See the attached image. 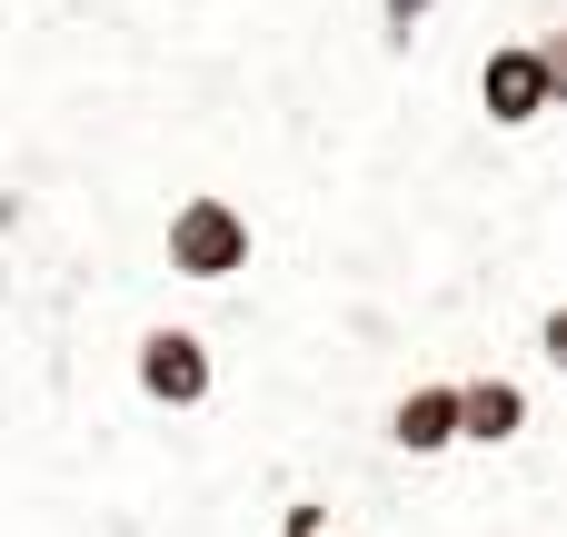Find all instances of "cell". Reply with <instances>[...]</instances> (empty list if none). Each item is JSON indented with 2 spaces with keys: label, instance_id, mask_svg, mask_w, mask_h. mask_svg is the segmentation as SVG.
Instances as JSON below:
<instances>
[{
  "label": "cell",
  "instance_id": "cell-5",
  "mask_svg": "<svg viewBox=\"0 0 567 537\" xmlns=\"http://www.w3.org/2000/svg\"><path fill=\"white\" fill-rule=\"evenodd\" d=\"M538 428V389L518 369H458V458H508Z\"/></svg>",
  "mask_w": 567,
  "mask_h": 537
},
{
  "label": "cell",
  "instance_id": "cell-2",
  "mask_svg": "<svg viewBox=\"0 0 567 537\" xmlns=\"http://www.w3.org/2000/svg\"><path fill=\"white\" fill-rule=\"evenodd\" d=\"M120 389L150 409V419H209L219 389H229V339L219 319H189V309H159L120 339Z\"/></svg>",
  "mask_w": 567,
  "mask_h": 537
},
{
  "label": "cell",
  "instance_id": "cell-1",
  "mask_svg": "<svg viewBox=\"0 0 567 537\" xmlns=\"http://www.w3.org/2000/svg\"><path fill=\"white\" fill-rule=\"evenodd\" d=\"M150 249H159V269H169L179 289L229 299V289H249V269H259V219H249L239 189L189 179V189H169V209L150 219Z\"/></svg>",
  "mask_w": 567,
  "mask_h": 537
},
{
  "label": "cell",
  "instance_id": "cell-6",
  "mask_svg": "<svg viewBox=\"0 0 567 537\" xmlns=\"http://www.w3.org/2000/svg\"><path fill=\"white\" fill-rule=\"evenodd\" d=\"M329 537H339V528H329Z\"/></svg>",
  "mask_w": 567,
  "mask_h": 537
},
{
  "label": "cell",
  "instance_id": "cell-3",
  "mask_svg": "<svg viewBox=\"0 0 567 537\" xmlns=\"http://www.w3.org/2000/svg\"><path fill=\"white\" fill-rule=\"evenodd\" d=\"M468 110L518 140V130H548L567 110V40L558 30H498L468 50Z\"/></svg>",
  "mask_w": 567,
  "mask_h": 537
},
{
  "label": "cell",
  "instance_id": "cell-4",
  "mask_svg": "<svg viewBox=\"0 0 567 537\" xmlns=\"http://www.w3.org/2000/svg\"><path fill=\"white\" fill-rule=\"evenodd\" d=\"M379 448L409 468H449L458 458V369H409L379 399Z\"/></svg>",
  "mask_w": 567,
  "mask_h": 537
}]
</instances>
